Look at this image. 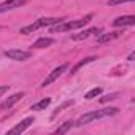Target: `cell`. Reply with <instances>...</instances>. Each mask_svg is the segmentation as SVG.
<instances>
[{
  "label": "cell",
  "instance_id": "obj_1",
  "mask_svg": "<svg viewBox=\"0 0 135 135\" xmlns=\"http://www.w3.org/2000/svg\"><path fill=\"white\" fill-rule=\"evenodd\" d=\"M91 19H92V15H86L84 18H81L78 21H70V22H65V19H64V21L54 24L51 27V32H65V30H72V29H80V27H84L86 24H89Z\"/></svg>",
  "mask_w": 135,
  "mask_h": 135
},
{
  "label": "cell",
  "instance_id": "obj_2",
  "mask_svg": "<svg viewBox=\"0 0 135 135\" xmlns=\"http://www.w3.org/2000/svg\"><path fill=\"white\" fill-rule=\"evenodd\" d=\"M116 113H118V108H114V107H108V108H103V110L91 111V113L83 114L76 121V126H84V124H88L91 121H95V119H100V118H105V116H111V114H116Z\"/></svg>",
  "mask_w": 135,
  "mask_h": 135
},
{
  "label": "cell",
  "instance_id": "obj_3",
  "mask_svg": "<svg viewBox=\"0 0 135 135\" xmlns=\"http://www.w3.org/2000/svg\"><path fill=\"white\" fill-rule=\"evenodd\" d=\"M60 21H64V18H41V19L35 21L33 24H30V26H27V27H22V29H21V33L27 35V33L35 32V30L40 29V27H45V26H54V24H57V22H60Z\"/></svg>",
  "mask_w": 135,
  "mask_h": 135
},
{
  "label": "cell",
  "instance_id": "obj_4",
  "mask_svg": "<svg viewBox=\"0 0 135 135\" xmlns=\"http://www.w3.org/2000/svg\"><path fill=\"white\" fill-rule=\"evenodd\" d=\"M67 69H69V64H62V65H59L57 69H54V70H52V72L45 78V81L41 83V86H43V88H46V86H49L51 83H54V81H56V80H57V78H59V76L67 70Z\"/></svg>",
  "mask_w": 135,
  "mask_h": 135
},
{
  "label": "cell",
  "instance_id": "obj_5",
  "mask_svg": "<svg viewBox=\"0 0 135 135\" xmlns=\"http://www.w3.org/2000/svg\"><path fill=\"white\" fill-rule=\"evenodd\" d=\"M5 56L8 59H13V60H26V59L30 57V52L29 51H22V49H7Z\"/></svg>",
  "mask_w": 135,
  "mask_h": 135
},
{
  "label": "cell",
  "instance_id": "obj_6",
  "mask_svg": "<svg viewBox=\"0 0 135 135\" xmlns=\"http://www.w3.org/2000/svg\"><path fill=\"white\" fill-rule=\"evenodd\" d=\"M32 122H35V119H33V118H26L24 121H21L19 124H16L11 130H8V133H10V135H15V133H22L26 129H29V127L32 126Z\"/></svg>",
  "mask_w": 135,
  "mask_h": 135
},
{
  "label": "cell",
  "instance_id": "obj_7",
  "mask_svg": "<svg viewBox=\"0 0 135 135\" xmlns=\"http://www.w3.org/2000/svg\"><path fill=\"white\" fill-rule=\"evenodd\" d=\"M26 3H27V0H7V2L0 3V13H5V11L13 10V8H19Z\"/></svg>",
  "mask_w": 135,
  "mask_h": 135
},
{
  "label": "cell",
  "instance_id": "obj_8",
  "mask_svg": "<svg viewBox=\"0 0 135 135\" xmlns=\"http://www.w3.org/2000/svg\"><path fill=\"white\" fill-rule=\"evenodd\" d=\"M121 35H122L121 30H114V32H110V33H100L99 38H97V45H105V43H108V41H111V40L119 38Z\"/></svg>",
  "mask_w": 135,
  "mask_h": 135
},
{
  "label": "cell",
  "instance_id": "obj_9",
  "mask_svg": "<svg viewBox=\"0 0 135 135\" xmlns=\"http://www.w3.org/2000/svg\"><path fill=\"white\" fill-rule=\"evenodd\" d=\"M100 32H102V29L91 27V29H88V30H84V32H80V33H75V35H72V40H75V41H81V40H86L88 37H91L92 33H97V35H100Z\"/></svg>",
  "mask_w": 135,
  "mask_h": 135
},
{
  "label": "cell",
  "instance_id": "obj_10",
  "mask_svg": "<svg viewBox=\"0 0 135 135\" xmlns=\"http://www.w3.org/2000/svg\"><path fill=\"white\" fill-rule=\"evenodd\" d=\"M135 24V16H119L113 21L114 27H124V26H133Z\"/></svg>",
  "mask_w": 135,
  "mask_h": 135
},
{
  "label": "cell",
  "instance_id": "obj_11",
  "mask_svg": "<svg viewBox=\"0 0 135 135\" xmlns=\"http://www.w3.org/2000/svg\"><path fill=\"white\" fill-rule=\"evenodd\" d=\"M24 97V92H18V94H13L11 97H8L2 105H0V110H7V108H11L16 102H19L21 99Z\"/></svg>",
  "mask_w": 135,
  "mask_h": 135
},
{
  "label": "cell",
  "instance_id": "obj_12",
  "mask_svg": "<svg viewBox=\"0 0 135 135\" xmlns=\"http://www.w3.org/2000/svg\"><path fill=\"white\" fill-rule=\"evenodd\" d=\"M54 43V40L52 38H48V37H43V38H38L32 46L33 48H38V49H41V48H48V46H51Z\"/></svg>",
  "mask_w": 135,
  "mask_h": 135
},
{
  "label": "cell",
  "instance_id": "obj_13",
  "mask_svg": "<svg viewBox=\"0 0 135 135\" xmlns=\"http://www.w3.org/2000/svg\"><path fill=\"white\" fill-rule=\"evenodd\" d=\"M49 103H51V99H43V100H40V102L33 103L30 110H33V111H41V110H45Z\"/></svg>",
  "mask_w": 135,
  "mask_h": 135
},
{
  "label": "cell",
  "instance_id": "obj_14",
  "mask_svg": "<svg viewBox=\"0 0 135 135\" xmlns=\"http://www.w3.org/2000/svg\"><path fill=\"white\" fill-rule=\"evenodd\" d=\"M95 59H97V57H94V56H91V57H88V59H83L81 62H78V64H76V65L73 67L70 73H72V75H73V73H76V72H78V69H81L83 65H86V64H89V62H94Z\"/></svg>",
  "mask_w": 135,
  "mask_h": 135
},
{
  "label": "cell",
  "instance_id": "obj_15",
  "mask_svg": "<svg viewBox=\"0 0 135 135\" xmlns=\"http://www.w3.org/2000/svg\"><path fill=\"white\" fill-rule=\"evenodd\" d=\"M72 126H73V121H65L60 127H57V129H56V133H57V135H60V133L69 132V130L72 129Z\"/></svg>",
  "mask_w": 135,
  "mask_h": 135
},
{
  "label": "cell",
  "instance_id": "obj_16",
  "mask_svg": "<svg viewBox=\"0 0 135 135\" xmlns=\"http://www.w3.org/2000/svg\"><path fill=\"white\" fill-rule=\"evenodd\" d=\"M100 94H102V88H94V89H91L89 92H86L84 99L91 100V99H94V97H97V95H100Z\"/></svg>",
  "mask_w": 135,
  "mask_h": 135
},
{
  "label": "cell",
  "instance_id": "obj_17",
  "mask_svg": "<svg viewBox=\"0 0 135 135\" xmlns=\"http://www.w3.org/2000/svg\"><path fill=\"white\" fill-rule=\"evenodd\" d=\"M114 99H118V94H110V95H105V97H102V99H100V102H102V103H105V102H110V100H114Z\"/></svg>",
  "mask_w": 135,
  "mask_h": 135
},
{
  "label": "cell",
  "instance_id": "obj_18",
  "mask_svg": "<svg viewBox=\"0 0 135 135\" xmlns=\"http://www.w3.org/2000/svg\"><path fill=\"white\" fill-rule=\"evenodd\" d=\"M126 2H133V0H108V5H119V3H126Z\"/></svg>",
  "mask_w": 135,
  "mask_h": 135
},
{
  "label": "cell",
  "instance_id": "obj_19",
  "mask_svg": "<svg viewBox=\"0 0 135 135\" xmlns=\"http://www.w3.org/2000/svg\"><path fill=\"white\" fill-rule=\"evenodd\" d=\"M8 89H10V86H0V97H2L5 92H8Z\"/></svg>",
  "mask_w": 135,
  "mask_h": 135
},
{
  "label": "cell",
  "instance_id": "obj_20",
  "mask_svg": "<svg viewBox=\"0 0 135 135\" xmlns=\"http://www.w3.org/2000/svg\"><path fill=\"white\" fill-rule=\"evenodd\" d=\"M133 57H135V54H133V52H130V54H129V57H127V59H129V60H133Z\"/></svg>",
  "mask_w": 135,
  "mask_h": 135
}]
</instances>
